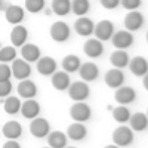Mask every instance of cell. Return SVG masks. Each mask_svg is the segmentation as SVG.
I'll return each instance as SVG.
<instances>
[{
    "label": "cell",
    "instance_id": "8fae6325",
    "mask_svg": "<svg viewBox=\"0 0 148 148\" xmlns=\"http://www.w3.org/2000/svg\"><path fill=\"white\" fill-rule=\"evenodd\" d=\"M142 25H144V15L141 14V12L130 10L125 16V27H126L127 31H130V33L138 31Z\"/></svg>",
    "mask_w": 148,
    "mask_h": 148
},
{
    "label": "cell",
    "instance_id": "9c48e42d",
    "mask_svg": "<svg viewBox=\"0 0 148 148\" xmlns=\"http://www.w3.org/2000/svg\"><path fill=\"white\" fill-rule=\"evenodd\" d=\"M114 99L120 105H127V104H130L136 99V92H135V89L130 88V86H120V88L116 89Z\"/></svg>",
    "mask_w": 148,
    "mask_h": 148
},
{
    "label": "cell",
    "instance_id": "4dcf8cb0",
    "mask_svg": "<svg viewBox=\"0 0 148 148\" xmlns=\"http://www.w3.org/2000/svg\"><path fill=\"white\" fill-rule=\"evenodd\" d=\"M89 9H90L89 0H73L71 2V12H74L77 16H86Z\"/></svg>",
    "mask_w": 148,
    "mask_h": 148
},
{
    "label": "cell",
    "instance_id": "44dd1931",
    "mask_svg": "<svg viewBox=\"0 0 148 148\" xmlns=\"http://www.w3.org/2000/svg\"><path fill=\"white\" fill-rule=\"evenodd\" d=\"M52 86L56 89V90H67L68 86L71 84V80H70V74L65 73V71H55L52 74Z\"/></svg>",
    "mask_w": 148,
    "mask_h": 148
},
{
    "label": "cell",
    "instance_id": "60d3db41",
    "mask_svg": "<svg viewBox=\"0 0 148 148\" xmlns=\"http://www.w3.org/2000/svg\"><path fill=\"white\" fill-rule=\"evenodd\" d=\"M104 148H120V147H117L116 144H110V145H105Z\"/></svg>",
    "mask_w": 148,
    "mask_h": 148
},
{
    "label": "cell",
    "instance_id": "d4e9b609",
    "mask_svg": "<svg viewBox=\"0 0 148 148\" xmlns=\"http://www.w3.org/2000/svg\"><path fill=\"white\" fill-rule=\"evenodd\" d=\"M22 135V126L19 121L10 120L3 125V136L8 139H18Z\"/></svg>",
    "mask_w": 148,
    "mask_h": 148
},
{
    "label": "cell",
    "instance_id": "74e56055",
    "mask_svg": "<svg viewBox=\"0 0 148 148\" xmlns=\"http://www.w3.org/2000/svg\"><path fill=\"white\" fill-rule=\"evenodd\" d=\"M101 2V5H102V8H105V9H116L117 6H120V0H99Z\"/></svg>",
    "mask_w": 148,
    "mask_h": 148
},
{
    "label": "cell",
    "instance_id": "836d02e7",
    "mask_svg": "<svg viewBox=\"0 0 148 148\" xmlns=\"http://www.w3.org/2000/svg\"><path fill=\"white\" fill-rule=\"evenodd\" d=\"M45 5H46L45 0H25V5L24 6L31 14H39V12H42L45 9Z\"/></svg>",
    "mask_w": 148,
    "mask_h": 148
},
{
    "label": "cell",
    "instance_id": "b9f144b4",
    "mask_svg": "<svg viewBox=\"0 0 148 148\" xmlns=\"http://www.w3.org/2000/svg\"><path fill=\"white\" fill-rule=\"evenodd\" d=\"M3 6V0H0V8H2Z\"/></svg>",
    "mask_w": 148,
    "mask_h": 148
},
{
    "label": "cell",
    "instance_id": "ac0fdd59",
    "mask_svg": "<svg viewBox=\"0 0 148 148\" xmlns=\"http://www.w3.org/2000/svg\"><path fill=\"white\" fill-rule=\"evenodd\" d=\"M21 114L25 117V119H34V117H39L40 113V104L37 102L34 98L31 99H25V102H21Z\"/></svg>",
    "mask_w": 148,
    "mask_h": 148
},
{
    "label": "cell",
    "instance_id": "2e32d148",
    "mask_svg": "<svg viewBox=\"0 0 148 148\" xmlns=\"http://www.w3.org/2000/svg\"><path fill=\"white\" fill-rule=\"evenodd\" d=\"M79 73L83 82H93L99 76V68L93 62H84V64H80Z\"/></svg>",
    "mask_w": 148,
    "mask_h": 148
},
{
    "label": "cell",
    "instance_id": "d590c367",
    "mask_svg": "<svg viewBox=\"0 0 148 148\" xmlns=\"http://www.w3.org/2000/svg\"><path fill=\"white\" fill-rule=\"evenodd\" d=\"M12 77V71H10V67L8 64H3L0 62V82H6V80H10Z\"/></svg>",
    "mask_w": 148,
    "mask_h": 148
},
{
    "label": "cell",
    "instance_id": "ba28073f",
    "mask_svg": "<svg viewBox=\"0 0 148 148\" xmlns=\"http://www.w3.org/2000/svg\"><path fill=\"white\" fill-rule=\"evenodd\" d=\"M10 71H12V76L18 80H24V79H28V76L31 74V67L27 61H24L22 58L21 59H14L12 61V67H10Z\"/></svg>",
    "mask_w": 148,
    "mask_h": 148
},
{
    "label": "cell",
    "instance_id": "ee69618b",
    "mask_svg": "<svg viewBox=\"0 0 148 148\" xmlns=\"http://www.w3.org/2000/svg\"><path fill=\"white\" fill-rule=\"evenodd\" d=\"M43 148H51V147H43Z\"/></svg>",
    "mask_w": 148,
    "mask_h": 148
},
{
    "label": "cell",
    "instance_id": "ab89813d",
    "mask_svg": "<svg viewBox=\"0 0 148 148\" xmlns=\"http://www.w3.org/2000/svg\"><path fill=\"white\" fill-rule=\"evenodd\" d=\"M144 77V80H142V84H144V88H145V90L148 89V74H145V76H142Z\"/></svg>",
    "mask_w": 148,
    "mask_h": 148
},
{
    "label": "cell",
    "instance_id": "5bb4252c",
    "mask_svg": "<svg viewBox=\"0 0 148 148\" xmlns=\"http://www.w3.org/2000/svg\"><path fill=\"white\" fill-rule=\"evenodd\" d=\"M27 39H28V30L24 25H21V24L14 25V28H12V31H10L12 46L14 47H21L24 43L27 42Z\"/></svg>",
    "mask_w": 148,
    "mask_h": 148
},
{
    "label": "cell",
    "instance_id": "1f68e13d",
    "mask_svg": "<svg viewBox=\"0 0 148 148\" xmlns=\"http://www.w3.org/2000/svg\"><path fill=\"white\" fill-rule=\"evenodd\" d=\"M130 111H129V108L127 107H125V105H120V107H116V108H113V119L117 121V123H126V121H129V119H130Z\"/></svg>",
    "mask_w": 148,
    "mask_h": 148
},
{
    "label": "cell",
    "instance_id": "f35d334b",
    "mask_svg": "<svg viewBox=\"0 0 148 148\" xmlns=\"http://www.w3.org/2000/svg\"><path fill=\"white\" fill-rule=\"evenodd\" d=\"M3 148H21L19 142H16V139H8L3 144Z\"/></svg>",
    "mask_w": 148,
    "mask_h": 148
},
{
    "label": "cell",
    "instance_id": "83f0119b",
    "mask_svg": "<svg viewBox=\"0 0 148 148\" xmlns=\"http://www.w3.org/2000/svg\"><path fill=\"white\" fill-rule=\"evenodd\" d=\"M52 12L58 16H65L71 12V0H52Z\"/></svg>",
    "mask_w": 148,
    "mask_h": 148
},
{
    "label": "cell",
    "instance_id": "603a6c76",
    "mask_svg": "<svg viewBox=\"0 0 148 148\" xmlns=\"http://www.w3.org/2000/svg\"><path fill=\"white\" fill-rule=\"evenodd\" d=\"M21 56L27 62H34L40 58V49L34 43H24L21 46Z\"/></svg>",
    "mask_w": 148,
    "mask_h": 148
},
{
    "label": "cell",
    "instance_id": "52a82bcc",
    "mask_svg": "<svg viewBox=\"0 0 148 148\" xmlns=\"http://www.w3.org/2000/svg\"><path fill=\"white\" fill-rule=\"evenodd\" d=\"M111 43H113L114 47L126 51L127 47H130V46L133 45V36H132V33L127 31V30L116 31L113 36H111Z\"/></svg>",
    "mask_w": 148,
    "mask_h": 148
},
{
    "label": "cell",
    "instance_id": "f546056e",
    "mask_svg": "<svg viewBox=\"0 0 148 148\" xmlns=\"http://www.w3.org/2000/svg\"><path fill=\"white\" fill-rule=\"evenodd\" d=\"M82 61L77 55H67L62 59V70L65 73H74V71H79L80 68Z\"/></svg>",
    "mask_w": 148,
    "mask_h": 148
},
{
    "label": "cell",
    "instance_id": "d6986e66",
    "mask_svg": "<svg viewBox=\"0 0 148 148\" xmlns=\"http://www.w3.org/2000/svg\"><path fill=\"white\" fill-rule=\"evenodd\" d=\"M18 95L21 98H25V99H31V98H34L37 95V86L34 82L28 80V79H24L21 80V83L18 84Z\"/></svg>",
    "mask_w": 148,
    "mask_h": 148
},
{
    "label": "cell",
    "instance_id": "8d00e7d4",
    "mask_svg": "<svg viewBox=\"0 0 148 148\" xmlns=\"http://www.w3.org/2000/svg\"><path fill=\"white\" fill-rule=\"evenodd\" d=\"M10 92H12V83H10V80L0 82V98H6V96H9Z\"/></svg>",
    "mask_w": 148,
    "mask_h": 148
},
{
    "label": "cell",
    "instance_id": "7402d4cb",
    "mask_svg": "<svg viewBox=\"0 0 148 148\" xmlns=\"http://www.w3.org/2000/svg\"><path fill=\"white\" fill-rule=\"evenodd\" d=\"M86 135H88V129H86L83 123H79V121H74L67 129V138L73 141H83L86 138Z\"/></svg>",
    "mask_w": 148,
    "mask_h": 148
},
{
    "label": "cell",
    "instance_id": "277c9868",
    "mask_svg": "<svg viewBox=\"0 0 148 148\" xmlns=\"http://www.w3.org/2000/svg\"><path fill=\"white\" fill-rule=\"evenodd\" d=\"M30 132L34 138H46L49 132H51V125H49V121L46 119H42V117H34L30 123Z\"/></svg>",
    "mask_w": 148,
    "mask_h": 148
},
{
    "label": "cell",
    "instance_id": "30bf717a",
    "mask_svg": "<svg viewBox=\"0 0 148 148\" xmlns=\"http://www.w3.org/2000/svg\"><path fill=\"white\" fill-rule=\"evenodd\" d=\"M5 18L9 24L18 25V24H21L24 21V18H25V9L22 6H18V5H10L5 10Z\"/></svg>",
    "mask_w": 148,
    "mask_h": 148
},
{
    "label": "cell",
    "instance_id": "e0dca14e",
    "mask_svg": "<svg viewBox=\"0 0 148 148\" xmlns=\"http://www.w3.org/2000/svg\"><path fill=\"white\" fill-rule=\"evenodd\" d=\"M105 83H107L108 88L117 89L125 83V74H123V71L119 70V68H111L105 74Z\"/></svg>",
    "mask_w": 148,
    "mask_h": 148
},
{
    "label": "cell",
    "instance_id": "5b68a950",
    "mask_svg": "<svg viewBox=\"0 0 148 148\" xmlns=\"http://www.w3.org/2000/svg\"><path fill=\"white\" fill-rule=\"evenodd\" d=\"M93 34L96 36L95 39L101 40V42H107V40L111 39V36L114 34V24L110 19H102L95 25Z\"/></svg>",
    "mask_w": 148,
    "mask_h": 148
},
{
    "label": "cell",
    "instance_id": "7c38bea8",
    "mask_svg": "<svg viewBox=\"0 0 148 148\" xmlns=\"http://www.w3.org/2000/svg\"><path fill=\"white\" fill-rule=\"evenodd\" d=\"M83 52L89 58H99L104 53V45L98 39H88L83 45Z\"/></svg>",
    "mask_w": 148,
    "mask_h": 148
},
{
    "label": "cell",
    "instance_id": "f1b7e54d",
    "mask_svg": "<svg viewBox=\"0 0 148 148\" xmlns=\"http://www.w3.org/2000/svg\"><path fill=\"white\" fill-rule=\"evenodd\" d=\"M3 110L5 113L9 116H14L16 113H19L21 110V101L18 96H6V99L3 102Z\"/></svg>",
    "mask_w": 148,
    "mask_h": 148
},
{
    "label": "cell",
    "instance_id": "4fadbf2b",
    "mask_svg": "<svg viewBox=\"0 0 148 148\" xmlns=\"http://www.w3.org/2000/svg\"><path fill=\"white\" fill-rule=\"evenodd\" d=\"M93 28H95V24L90 18H86V16H79V19L74 22V30L79 36L83 37H89L93 34Z\"/></svg>",
    "mask_w": 148,
    "mask_h": 148
},
{
    "label": "cell",
    "instance_id": "4316f807",
    "mask_svg": "<svg viewBox=\"0 0 148 148\" xmlns=\"http://www.w3.org/2000/svg\"><path fill=\"white\" fill-rule=\"evenodd\" d=\"M130 121V127L136 132H144L148 127V117L145 113H135L129 119Z\"/></svg>",
    "mask_w": 148,
    "mask_h": 148
},
{
    "label": "cell",
    "instance_id": "d6a6232c",
    "mask_svg": "<svg viewBox=\"0 0 148 148\" xmlns=\"http://www.w3.org/2000/svg\"><path fill=\"white\" fill-rule=\"evenodd\" d=\"M16 58V49L14 46H3L0 47V62L8 64Z\"/></svg>",
    "mask_w": 148,
    "mask_h": 148
},
{
    "label": "cell",
    "instance_id": "e575fe53",
    "mask_svg": "<svg viewBox=\"0 0 148 148\" xmlns=\"http://www.w3.org/2000/svg\"><path fill=\"white\" fill-rule=\"evenodd\" d=\"M142 3V0H120V5L126 10H136Z\"/></svg>",
    "mask_w": 148,
    "mask_h": 148
},
{
    "label": "cell",
    "instance_id": "3957f363",
    "mask_svg": "<svg viewBox=\"0 0 148 148\" xmlns=\"http://www.w3.org/2000/svg\"><path fill=\"white\" fill-rule=\"evenodd\" d=\"M70 116L74 121H79V123H84L88 121L92 116V110L90 107L86 104L84 101L80 102H74V105L70 108Z\"/></svg>",
    "mask_w": 148,
    "mask_h": 148
},
{
    "label": "cell",
    "instance_id": "8992f818",
    "mask_svg": "<svg viewBox=\"0 0 148 148\" xmlns=\"http://www.w3.org/2000/svg\"><path fill=\"white\" fill-rule=\"evenodd\" d=\"M113 142L117 147H127L133 142V132L127 126H119L113 132Z\"/></svg>",
    "mask_w": 148,
    "mask_h": 148
},
{
    "label": "cell",
    "instance_id": "9a60e30c",
    "mask_svg": "<svg viewBox=\"0 0 148 148\" xmlns=\"http://www.w3.org/2000/svg\"><path fill=\"white\" fill-rule=\"evenodd\" d=\"M56 61L52 56H43L37 59V71L42 76H52L56 71Z\"/></svg>",
    "mask_w": 148,
    "mask_h": 148
},
{
    "label": "cell",
    "instance_id": "7bdbcfd3",
    "mask_svg": "<svg viewBox=\"0 0 148 148\" xmlns=\"http://www.w3.org/2000/svg\"><path fill=\"white\" fill-rule=\"evenodd\" d=\"M65 148H76V147H65Z\"/></svg>",
    "mask_w": 148,
    "mask_h": 148
},
{
    "label": "cell",
    "instance_id": "f6af8a7d",
    "mask_svg": "<svg viewBox=\"0 0 148 148\" xmlns=\"http://www.w3.org/2000/svg\"><path fill=\"white\" fill-rule=\"evenodd\" d=\"M0 47H2V43H0Z\"/></svg>",
    "mask_w": 148,
    "mask_h": 148
},
{
    "label": "cell",
    "instance_id": "ffe728a7",
    "mask_svg": "<svg viewBox=\"0 0 148 148\" xmlns=\"http://www.w3.org/2000/svg\"><path fill=\"white\" fill-rule=\"evenodd\" d=\"M129 68L132 74L142 77L145 74H148V61L144 56H135L133 59L129 61Z\"/></svg>",
    "mask_w": 148,
    "mask_h": 148
},
{
    "label": "cell",
    "instance_id": "cb8c5ba5",
    "mask_svg": "<svg viewBox=\"0 0 148 148\" xmlns=\"http://www.w3.org/2000/svg\"><path fill=\"white\" fill-rule=\"evenodd\" d=\"M129 61L130 59H129L127 52L123 51V49H116V51L111 53V56H110V62L113 64L114 68H119V70L127 67L129 65Z\"/></svg>",
    "mask_w": 148,
    "mask_h": 148
},
{
    "label": "cell",
    "instance_id": "7a4b0ae2",
    "mask_svg": "<svg viewBox=\"0 0 148 148\" xmlns=\"http://www.w3.org/2000/svg\"><path fill=\"white\" fill-rule=\"evenodd\" d=\"M68 96L71 98V99L74 102H80V101H84L86 98L89 96L90 93V89L86 82H74L68 86Z\"/></svg>",
    "mask_w": 148,
    "mask_h": 148
},
{
    "label": "cell",
    "instance_id": "484cf974",
    "mask_svg": "<svg viewBox=\"0 0 148 148\" xmlns=\"http://www.w3.org/2000/svg\"><path fill=\"white\" fill-rule=\"evenodd\" d=\"M46 138H47V144L51 148H65L67 147V135L62 133L61 130L49 132Z\"/></svg>",
    "mask_w": 148,
    "mask_h": 148
},
{
    "label": "cell",
    "instance_id": "6da1fadb",
    "mask_svg": "<svg viewBox=\"0 0 148 148\" xmlns=\"http://www.w3.org/2000/svg\"><path fill=\"white\" fill-rule=\"evenodd\" d=\"M51 37L52 40L56 42V43H62V42H67L70 39V34H71V28L67 22L64 21H56L51 25Z\"/></svg>",
    "mask_w": 148,
    "mask_h": 148
}]
</instances>
